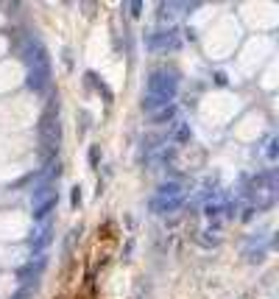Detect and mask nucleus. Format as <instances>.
<instances>
[{"mask_svg":"<svg viewBox=\"0 0 279 299\" xmlns=\"http://www.w3.org/2000/svg\"><path fill=\"white\" fill-rule=\"evenodd\" d=\"M22 62L28 67V90L36 95H42L50 87V79H53V70H50V56L45 45L39 39H28L22 45Z\"/></svg>","mask_w":279,"mask_h":299,"instance_id":"f257e3e1","label":"nucleus"},{"mask_svg":"<svg viewBox=\"0 0 279 299\" xmlns=\"http://www.w3.org/2000/svg\"><path fill=\"white\" fill-rule=\"evenodd\" d=\"M176 93H179V73L167 70V67L153 70L148 76V93L142 98V109L145 112H156V109L167 107Z\"/></svg>","mask_w":279,"mask_h":299,"instance_id":"f03ea898","label":"nucleus"},{"mask_svg":"<svg viewBox=\"0 0 279 299\" xmlns=\"http://www.w3.org/2000/svg\"><path fill=\"white\" fill-rule=\"evenodd\" d=\"M59 140H62V126H59V98H50L39 121V149L45 165H53L59 157Z\"/></svg>","mask_w":279,"mask_h":299,"instance_id":"7ed1b4c3","label":"nucleus"},{"mask_svg":"<svg viewBox=\"0 0 279 299\" xmlns=\"http://www.w3.org/2000/svg\"><path fill=\"white\" fill-rule=\"evenodd\" d=\"M50 241H53V221L45 218L34 227V235H31V255L42 257V252L50 246Z\"/></svg>","mask_w":279,"mask_h":299,"instance_id":"20e7f679","label":"nucleus"},{"mask_svg":"<svg viewBox=\"0 0 279 299\" xmlns=\"http://www.w3.org/2000/svg\"><path fill=\"white\" fill-rule=\"evenodd\" d=\"M145 45L151 50H176V48H179V34H176L173 28H170V31L162 28V31H156V34H148Z\"/></svg>","mask_w":279,"mask_h":299,"instance_id":"39448f33","label":"nucleus"},{"mask_svg":"<svg viewBox=\"0 0 279 299\" xmlns=\"http://www.w3.org/2000/svg\"><path fill=\"white\" fill-rule=\"evenodd\" d=\"M31 207H34V221L36 224L45 221V218H50V213H53V207H56V190L31 196Z\"/></svg>","mask_w":279,"mask_h":299,"instance_id":"423d86ee","label":"nucleus"},{"mask_svg":"<svg viewBox=\"0 0 279 299\" xmlns=\"http://www.w3.org/2000/svg\"><path fill=\"white\" fill-rule=\"evenodd\" d=\"M45 263H48L45 257H36L34 263H25V266H22L20 271H17V280H20V285H22V288H25V291H28V288H31V283H34V280H36V277H39V274H42V269H45Z\"/></svg>","mask_w":279,"mask_h":299,"instance_id":"0eeeda50","label":"nucleus"},{"mask_svg":"<svg viewBox=\"0 0 279 299\" xmlns=\"http://www.w3.org/2000/svg\"><path fill=\"white\" fill-rule=\"evenodd\" d=\"M181 204H184V196H153L151 199V210L153 213H159V215L176 213Z\"/></svg>","mask_w":279,"mask_h":299,"instance_id":"6e6552de","label":"nucleus"},{"mask_svg":"<svg viewBox=\"0 0 279 299\" xmlns=\"http://www.w3.org/2000/svg\"><path fill=\"white\" fill-rule=\"evenodd\" d=\"M184 193H187L184 182H179V179H167V182H162V185H159L156 196H184Z\"/></svg>","mask_w":279,"mask_h":299,"instance_id":"1a4fd4ad","label":"nucleus"},{"mask_svg":"<svg viewBox=\"0 0 279 299\" xmlns=\"http://www.w3.org/2000/svg\"><path fill=\"white\" fill-rule=\"evenodd\" d=\"M173 118H176V107H173V104H167V107L151 112V121L153 123H165V121H173Z\"/></svg>","mask_w":279,"mask_h":299,"instance_id":"9d476101","label":"nucleus"},{"mask_svg":"<svg viewBox=\"0 0 279 299\" xmlns=\"http://www.w3.org/2000/svg\"><path fill=\"white\" fill-rule=\"evenodd\" d=\"M181 8H187V6H173V3H162V6H159V22H173L176 11H181Z\"/></svg>","mask_w":279,"mask_h":299,"instance_id":"9b49d317","label":"nucleus"},{"mask_svg":"<svg viewBox=\"0 0 279 299\" xmlns=\"http://www.w3.org/2000/svg\"><path fill=\"white\" fill-rule=\"evenodd\" d=\"M190 137H193V129H190V123L181 121L179 126H176V132H173V140H176V143H187Z\"/></svg>","mask_w":279,"mask_h":299,"instance_id":"f8f14e48","label":"nucleus"},{"mask_svg":"<svg viewBox=\"0 0 279 299\" xmlns=\"http://www.w3.org/2000/svg\"><path fill=\"white\" fill-rule=\"evenodd\" d=\"M78 235H81V229H73V232H70V235H67V241H64V252H70V249H73V243H76V238Z\"/></svg>","mask_w":279,"mask_h":299,"instance_id":"ddd939ff","label":"nucleus"},{"mask_svg":"<svg viewBox=\"0 0 279 299\" xmlns=\"http://www.w3.org/2000/svg\"><path fill=\"white\" fill-rule=\"evenodd\" d=\"M201 243L207 246V249H212V246H218V238H215V235H209V232H207V235H201Z\"/></svg>","mask_w":279,"mask_h":299,"instance_id":"4468645a","label":"nucleus"},{"mask_svg":"<svg viewBox=\"0 0 279 299\" xmlns=\"http://www.w3.org/2000/svg\"><path fill=\"white\" fill-rule=\"evenodd\" d=\"M268 159H277V137H268Z\"/></svg>","mask_w":279,"mask_h":299,"instance_id":"2eb2a0df","label":"nucleus"},{"mask_svg":"<svg viewBox=\"0 0 279 299\" xmlns=\"http://www.w3.org/2000/svg\"><path fill=\"white\" fill-rule=\"evenodd\" d=\"M70 199H73V207H78V204H81V190L73 187V190H70Z\"/></svg>","mask_w":279,"mask_h":299,"instance_id":"dca6fc26","label":"nucleus"},{"mask_svg":"<svg viewBox=\"0 0 279 299\" xmlns=\"http://www.w3.org/2000/svg\"><path fill=\"white\" fill-rule=\"evenodd\" d=\"M98 154H101V149L92 146V149H90V165H98Z\"/></svg>","mask_w":279,"mask_h":299,"instance_id":"f3484780","label":"nucleus"},{"mask_svg":"<svg viewBox=\"0 0 279 299\" xmlns=\"http://www.w3.org/2000/svg\"><path fill=\"white\" fill-rule=\"evenodd\" d=\"M140 11H142V3H132V14H134V17H137V14H140Z\"/></svg>","mask_w":279,"mask_h":299,"instance_id":"a211bd4d","label":"nucleus"}]
</instances>
